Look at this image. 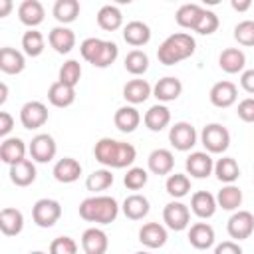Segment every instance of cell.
<instances>
[{"label": "cell", "instance_id": "43", "mask_svg": "<svg viewBox=\"0 0 254 254\" xmlns=\"http://www.w3.org/2000/svg\"><path fill=\"white\" fill-rule=\"evenodd\" d=\"M79 79H81V64H79L77 60H67V62H64V65L60 67V77H58V81L75 87V85L79 83Z\"/></svg>", "mask_w": 254, "mask_h": 254}, {"label": "cell", "instance_id": "5", "mask_svg": "<svg viewBox=\"0 0 254 254\" xmlns=\"http://www.w3.org/2000/svg\"><path fill=\"white\" fill-rule=\"evenodd\" d=\"M200 143L204 145L206 153H224L230 147V131L220 123H208L200 133Z\"/></svg>", "mask_w": 254, "mask_h": 254}, {"label": "cell", "instance_id": "49", "mask_svg": "<svg viewBox=\"0 0 254 254\" xmlns=\"http://www.w3.org/2000/svg\"><path fill=\"white\" fill-rule=\"evenodd\" d=\"M214 254H242V248L234 240H224L214 248Z\"/></svg>", "mask_w": 254, "mask_h": 254}, {"label": "cell", "instance_id": "42", "mask_svg": "<svg viewBox=\"0 0 254 254\" xmlns=\"http://www.w3.org/2000/svg\"><path fill=\"white\" fill-rule=\"evenodd\" d=\"M111 185H113V175L109 169H97L91 175H87V179H85V187L91 192H101V190L109 189Z\"/></svg>", "mask_w": 254, "mask_h": 254}, {"label": "cell", "instance_id": "27", "mask_svg": "<svg viewBox=\"0 0 254 254\" xmlns=\"http://www.w3.org/2000/svg\"><path fill=\"white\" fill-rule=\"evenodd\" d=\"M143 123L149 131H163L169 123H171V111L167 105L163 103H157V105H151L147 111H145V117H143Z\"/></svg>", "mask_w": 254, "mask_h": 254}, {"label": "cell", "instance_id": "21", "mask_svg": "<svg viewBox=\"0 0 254 254\" xmlns=\"http://www.w3.org/2000/svg\"><path fill=\"white\" fill-rule=\"evenodd\" d=\"M0 159L6 165H16L26 159V143L20 137H6L0 145Z\"/></svg>", "mask_w": 254, "mask_h": 254}, {"label": "cell", "instance_id": "46", "mask_svg": "<svg viewBox=\"0 0 254 254\" xmlns=\"http://www.w3.org/2000/svg\"><path fill=\"white\" fill-rule=\"evenodd\" d=\"M234 40L240 46L252 48L254 46V20H242L234 26Z\"/></svg>", "mask_w": 254, "mask_h": 254}, {"label": "cell", "instance_id": "41", "mask_svg": "<svg viewBox=\"0 0 254 254\" xmlns=\"http://www.w3.org/2000/svg\"><path fill=\"white\" fill-rule=\"evenodd\" d=\"M44 46H46V42H44L42 32H38V30L24 32V36H22V48H24V54L26 56L38 58L44 52Z\"/></svg>", "mask_w": 254, "mask_h": 254}, {"label": "cell", "instance_id": "50", "mask_svg": "<svg viewBox=\"0 0 254 254\" xmlns=\"http://www.w3.org/2000/svg\"><path fill=\"white\" fill-rule=\"evenodd\" d=\"M14 127V117L8 111H0V137H6Z\"/></svg>", "mask_w": 254, "mask_h": 254}, {"label": "cell", "instance_id": "2", "mask_svg": "<svg viewBox=\"0 0 254 254\" xmlns=\"http://www.w3.org/2000/svg\"><path fill=\"white\" fill-rule=\"evenodd\" d=\"M196 50V42L187 32H177L165 38V42L157 50V58L163 65H175L187 58H190Z\"/></svg>", "mask_w": 254, "mask_h": 254}, {"label": "cell", "instance_id": "1", "mask_svg": "<svg viewBox=\"0 0 254 254\" xmlns=\"http://www.w3.org/2000/svg\"><path fill=\"white\" fill-rule=\"evenodd\" d=\"M95 161L109 169H125L131 167L137 159V149L131 143L117 141L111 137H101L93 147Z\"/></svg>", "mask_w": 254, "mask_h": 254}, {"label": "cell", "instance_id": "38", "mask_svg": "<svg viewBox=\"0 0 254 254\" xmlns=\"http://www.w3.org/2000/svg\"><path fill=\"white\" fill-rule=\"evenodd\" d=\"M216 204L222 210H238L242 204V190L236 185H224L216 194Z\"/></svg>", "mask_w": 254, "mask_h": 254}, {"label": "cell", "instance_id": "7", "mask_svg": "<svg viewBox=\"0 0 254 254\" xmlns=\"http://www.w3.org/2000/svg\"><path fill=\"white\" fill-rule=\"evenodd\" d=\"M163 222L167 224V228L181 232L190 224V210L187 204H183L181 200H171L165 204L163 208Z\"/></svg>", "mask_w": 254, "mask_h": 254}, {"label": "cell", "instance_id": "39", "mask_svg": "<svg viewBox=\"0 0 254 254\" xmlns=\"http://www.w3.org/2000/svg\"><path fill=\"white\" fill-rule=\"evenodd\" d=\"M165 189L167 192L173 196V198H183L189 194L190 190V179L183 173H171L167 177V183H165Z\"/></svg>", "mask_w": 254, "mask_h": 254}, {"label": "cell", "instance_id": "55", "mask_svg": "<svg viewBox=\"0 0 254 254\" xmlns=\"http://www.w3.org/2000/svg\"><path fill=\"white\" fill-rule=\"evenodd\" d=\"M30 254H46V252H42V250H34V252H30Z\"/></svg>", "mask_w": 254, "mask_h": 254}, {"label": "cell", "instance_id": "44", "mask_svg": "<svg viewBox=\"0 0 254 254\" xmlns=\"http://www.w3.org/2000/svg\"><path fill=\"white\" fill-rule=\"evenodd\" d=\"M218 24H220L218 16H216L212 10H206V8H204L202 14H200V18H198V22H196L194 32L200 34V36H210V34H214V32L218 30Z\"/></svg>", "mask_w": 254, "mask_h": 254}, {"label": "cell", "instance_id": "9", "mask_svg": "<svg viewBox=\"0 0 254 254\" xmlns=\"http://www.w3.org/2000/svg\"><path fill=\"white\" fill-rule=\"evenodd\" d=\"M169 143L177 151H190L196 145V129L189 121H177L169 129Z\"/></svg>", "mask_w": 254, "mask_h": 254}, {"label": "cell", "instance_id": "19", "mask_svg": "<svg viewBox=\"0 0 254 254\" xmlns=\"http://www.w3.org/2000/svg\"><path fill=\"white\" fill-rule=\"evenodd\" d=\"M153 95V87L147 79H129L125 85H123V97L127 103L131 105H139L143 101H147L149 97Z\"/></svg>", "mask_w": 254, "mask_h": 254}, {"label": "cell", "instance_id": "23", "mask_svg": "<svg viewBox=\"0 0 254 254\" xmlns=\"http://www.w3.org/2000/svg\"><path fill=\"white\" fill-rule=\"evenodd\" d=\"M123 40L129 46H133V48H141V46L149 44V40H151V28L145 22H141V20H131L123 28Z\"/></svg>", "mask_w": 254, "mask_h": 254}, {"label": "cell", "instance_id": "14", "mask_svg": "<svg viewBox=\"0 0 254 254\" xmlns=\"http://www.w3.org/2000/svg\"><path fill=\"white\" fill-rule=\"evenodd\" d=\"M81 248L85 254H105L109 248V238L101 228L91 226L81 234Z\"/></svg>", "mask_w": 254, "mask_h": 254}, {"label": "cell", "instance_id": "4", "mask_svg": "<svg viewBox=\"0 0 254 254\" xmlns=\"http://www.w3.org/2000/svg\"><path fill=\"white\" fill-rule=\"evenodd\" d=\"M81 58L91 64L93 67H109L117 56H119V48L115 42L109 40H101V38H85L79 46Z\"/></svg>", "mask_w": 254, "mask_h": 254}, {"label": "cell", "instance_id": "20", "mask_svg": "<svg viewBox=\"0 0 254 254\" xmlns=\"http://www.w3.org/2000/svg\"><path fill=\"white\" fill-rule=\"evenodd\" d=\"M48 42L58 54H69L75 46V34L67 26H56L50 30Z\"/></svg>", "mask_w": 254, "mask_h": 254}, {"label": "cell", "instance_id": "16", "mask_svg": "<svg viewBox=\"0 0 254 254\" xmlns=\"http://www.w3.org/2000/svg\"><path fill=\"white\" fill-rule=\"evenodd\" d=\"M54 179L58 183H64V185H69V183H75L81 175V165L77 159L73 157H64L60 159L56 165H54V171H52Z\"/></svg>", "mask_w": 254, "mask_h": 254}, {"label": "cell", "instance_id": "56", "mask_svg": "<svg viewBox=\"0 0 254 254\" xmlns=\"http://www.w3.org/2000/svg\"><path fill=\"white\" fill-rule=\"evenodd\" d=\"M135 254H151V252H135Z\"/></svg>", "mask_w": 254, "mask_h": 254}, {"label": "cell", "instance_id": "54", "mask_svg": "<svg viewBox=\"0 0 254 254\" xmlns=\"http://www.w3.org/2000/svg\"><path fill=\"white\" fill-rule=\"evenodd\" d=\"M8 99V85L6 83H0V105H4Z\"/></svg>", "mask_w": 254, "mask_h": 254}, {"label": "cell", "instance_id": "8", "mask_svg": "<svg viewBox=\"0 0 254 254\" xmlns=\"http://www.w3.org/2000/svg\"><path fill=\"white\" fill-rule=\"evenodd\" d=\"M28 151H30L32 161L50 163L58 153V145H56V141L50 133H38L36 137H32V141L28 145Z\"/></svg>", "mask_w": 254, "mask_h": 254}, {"label": "cell", "instance_id": "32", "mask_svg": "<svg viewBox=\"0 0 254 254\" xmlns=\"http://www.w3.org/2000/svg\"><path fill=\"white\" fill-rule=\"evenodd\" d=\"M48 101L54 107H69L75 101V87L65 85L62 81H54L48 89Z\"/></svg>", "mask_w": 254, "mask_h": 254}, {"label": "cell", "instance_id": "17", "mask_svg": "<svg viewBox=\"0 0 254 254\" xmlns=\"http://www.w3.org/2000/svg\"><path fill=\"white\" fill-rule=\"evenodd\" d=\"M44 16H46V10H44L42 2H38V0H24L18 6V18L30 30H34L36 26H40L44 22Z\"/></svg>", "mask_w": 254, "mask_h": 254}, {"label": "cell", "instance_id": "13", "mask_svg": "<svg viewBox=\"0 0 254 254\" xmlns=\"http://www.w3.org/2000/svg\"><path fill=\"white\" fill-rule=\"evenodd\" d=\"M208 97H210V103H212L214 107L226 109V107H230V105L236 103L238 89H236V85H234L232 81H226V79H224V81H216V83L210 87Z\"/></svg>", "mask_w": 254, "mask_h": 254}, {"label": "cell", "instance_id": "37", "mask_svg": "<svg viewBox=\"0 0 254 254\" xmlns=\"http://www.w3.org/2000/svg\"><path fill=\"white\" fill-rule=\"evenodd\" d=\"M214 175L224 185H234V181L240 177V167L232 157H222L214 163Z\"/></svg>", "mask_w": 254, "mask_h": 254}, {"label": "cell", "instance_id": "3", "mask_svg": "<svg viewBox=\"0 0 254 254\" xmlns=\"http://www.w3.org/2000/svg\"><path fill=\"white\" fill-rule=\"evenodd\" d=\"M119 214V204L113 196L95 194L79 202V216L95 224H111Z\"/></svg>", "mask_w": 254, "mask_h": 254}, {"label": "cell", "instance_id": "12", "mask_svg": "<svg viewBox=\"0 0 254 254\" xmlns=\"http://www.w3.org/2000/svg\"><path fill=\"white\" fill-rule=\"evenodd\" d=\"M185 169L194 179H206L214 171V163H212L210 153H206V151H194V153H190L187 157Z\"/></svg>", "mask_w": 254, "mask_h": 254}, {"label": "cell", "instance_id": "33", "mask_svg": "<svg viewBox=\"0 0 254 254\" xmlns=\"http://www.w3.org/2000/svg\"><path fill=\"white\" fill-rule=\"evenodd\" d=\"M10 181L16 187H30L36 181V165L30 159H24L10 167Z\"/></svg>", "mask_w": 254, "mask_h": 254}, {"label": "cell", "instance_id": "53", "mask_svg": "<svg viewBox=\"0 0 254 254\" xmlns=\"http://www.w3.org/2000/svg\"><path fill=\"white\" fill-rule=\"evenodd\" d=\"M12 10V0H0V18H6Z\"/></svg>", "mask_w": 254, "mask_h": 254}, {"label": "cell", "instance_id": "48", "mask_svg": "<svg viewBox=\"0 0 254 254\" xmlns=\"http://www.w3.org/2000/svg\"><path fill=\"white\" fill-rule=\"evenodd\" d=\"M238 117L244 121V123H254V97H246L238 103V109H236Z\"/></svg>", "mask_w": 254, "mask_h": 254}, {"label": "cell", "instance_id": "36", "mask_svg": "<svg viewBox=\"0 0 254 254\" xmlns=\"http://www.w3.org/2000/svg\"><path fill=\"white\" fill-rule=\"evenodd\" d=\"M202 6L200 4H194V2H189V4H183L179 6L177 14H175V20L181 28H187V30H194L196 28V22L202 14Z\"/></svg>", "mask_w": 254, "mask_h": 254}, {"label": "cell", "instance_id": "28", "mask_svg": "<svg viewBox=\"0 0 254 254\" xmlns=\"http://www.w3.org/2000/svg\"><path fill=\"white\" fill-rule=\"evenodd\" d=\"M24 228V214L14 208L6 206L0 210V230L4 236H18Z\"/></svg>", "mask_w": 254, "mask_h": 254}, {"label": "cell", "instance_id": "26", "mask_svg": "<svg viewBox=\"0 0 254 254\" xmlns=\"http://www.w3.org/2000/svg\"><path fill=\"white\" fill-rule=\"evenodd\" d=\"M113 123L121 133H133L141 123V113L137 111L135 105H123L115 111Z\"/></svg>", "mask_w": 254, "mask_h": 254}, {"label": "cell", "instance_id": "6", "mask_svg": "<svg viewBox=\"0 0 254 254\" xmlns=\"http://www.w3.org/2000/svg\"><path fill=\"white\" fill-rule=\"evenodd\" d=\"M62 216V204L54 198H40L32 206V218L40 228H52Z\"/></svg>", "mask_w": 254, "mask_h": 254}, {"label": "cell", "instance_id": "34", "mask_svg": "<svg viewBox=\"0 0 254 254\" xmlns=\"http://www.w3.org/2000/svg\"><path fill=\"white\" fill-rule=\"evenodd\" d=\"M121 24H123V14H121V10L117 6L105 4V6L99 8V12H97V26L101 30L115 32V30L121 28Z\"/></svg>", "mask_w": 254, "mask_h": 254}, {"label": "cell", "instance_id": "52", "mask_svg": "<svg viewBox=\"0 0 254 254\" xmlns=\"http://www.w3.org/2000/svg\"><path fill=\"white\" fill-rule=\"evenodd\" d=\"M230 6H232V10H236V12H246V10L252 6V2H250V0H232Z\"/></svg>", "mask_w": 254, "mask_h": 254}, {"label": "cell", "instance_id": "40", "mask_svg": "<svg viewBox=\"0 0 254 254\" xmlns=\"http://www.w3.org/2000/svg\"><path fill=\"white\" fill-rule=\"evenodd\" d=\"M125 69L131 75H143L149 69V56L143 50H131L125 56Z\"/></svg>", "mask_w": 254, "mask_h": 254}, {"label": "cell", "instance_id": "31", "mask_svg": "<svg viewBox=\"0 0 254 254\" xmlns=\"http://www.w3.org/2000/svg\"><path fill=\"white\" fill-rule=\"evenodd\" d=\"M218 65L226 73H238L246 65V56L240 48H226L218 56Z\"/></svg>", "mask_w": 254, "mask_h": 254}, {"label": "cell", "instance_id": "22", "mask_svg": "<svg viewBox=\"0 0 254 254\" xmlns=\"http://www.w3.org/2000/svg\"><path fill=\"white\" fill-rule=\"evenodd\" d=\"M147 167L153 175H171L175 167V155L169 149H155L149 153Z\"/></svg>", "mask_w": 254, "mask_h": 254}, {"label": "cell", "instance_id": "29", "mask_svg": "<svg viewBox=\"0 0 254 254\" xmlns=\"http://www.w3.org/2000/svg\"><path fill=\"white\" fill-rule=\"evenodd\" d=\"M214 228L208 222H194L189 230V242L196 250H206L214 244Z\"/></svg>", "mask_w": 254, "mask_h": 254}, {"label": "cell", "instance_id": "25", "mask_svg": "<svg viewBox=\"0 0 254 254\" xmlns=\"http://www.w3.org/2000/svg\"><path fill=\"white\" fill-rule=\"evenodd\" d=\"M24 67H26V58H24L22 52H18V50H14L10 46L0 50V69L4 73L18 75V73L24 71Z\"/></svg>", "mask_w": 254, "mask_h": 254}, {"label": "cell", "instance_id": "35", "mask_svg": "<svg viewBox=\"0 0 254 254\" xmlns=\"http://www.w3.org/2000/svg\"><path fill=\"white\" fill-rule=\"evenodd\" d=\"M52 14L62 26L71 24L79 16V2L77 0H56V4L52 8Z\"/></svg>", "mask_w": 254, "mask_h": 254}, {"label": "cell", "instance_id": "11", "mask_svg": "<svg viewBox=\"0 0 254 254\" xmlns=\"http://www.w3.org/2000/svg\"><path fill=\"white\" fill-rule=\"evenodd\" d=\"M48 121V107L42 101H26L20 109V123L26 129H40Z\"/></svg>", "mask_w": 254, "mask_h": 254}, {"label": "cell", "instance_id": "10", "mask_svg": "<svg viewBox=\"0 0 254 254\" xmlns=\"http://www.w3.org/2000/svg\"><path fill=\"white\" fill-rule=\"evenodd\" d=\"M228 236L234 240H246L254 232V214L250 210H236L226 222Z\"/></svg>", "mask_w": 254, "mask_h": 254}, {"label": "cell", "instance_id": "47", "mask_svg": "<svg viewBox=\"0 0 254 254\" xmlns=\"http://www.w3.org/2000/svg\"><path fill=\"white\" fill-rule=\"evenodd\" d=\"M50 254H77V244L71 236H58L50 244Z\"/></svg>", "mask_w": 254, "mask_h": 254}, {"label": "cell", "instance_id": "15", "mask_svg": "<svg viewBox=\"0 0 254 254\" xmlns=\"http://www.w3.org/2000/svg\"><path fill=\"white\" fill-rule=\"evenodd\" d=\"M167 228L159 222H147L139 228V242L147 248H161L167 244Z\"/></svg>", "mask_w": 254, "mask_h": 254}, {"label": "cell", "instance_id": "51", "mask_svg": "<svg viewBox=\"0 0 254 254\" xmlns=\"http://www.w3.org/2000/svg\"><path fill=\"white\" fill-rule=\"evenodd\" d=\"M240 85H242V89H244L246 93H252V95H254V69L242 71V75H240Z\"/></svg>", "mask_w": 254, "mask_h": 254}, {"label": "cell", "instance_id": "30", "mask_svg": "<svg viewBox=\"0 0 254 254\" xmlns=\"http://www.w3.org/2000/svg\"><path fill=\"white\" fill-rule=\"evenodd\" d=\"M121 208H123V214H125L129 220H141V218H145V216L149 214L151 204H149L147 196L135 192V194H129V196L123 200Z\"/></svg>", "mask_w": 254, "mask_h": 254}, {"label": "cell", "instance_id": "18", "mask_svg": "<svg viewBox=\"0 0 254 254\" xmlns=\"http://www.w3.org/2000/svg\"><path fill=\"white\" fill-rule=\"evenodd\" d=\"M181 93H183V83H181V79L175 77V75L161 77V79L155 83V87H153V95H155L161 103L175 101Z\"/></svg>", "mask_w": 254, "mask_h": 254}, {"label": "cell", "instance_id": "45", "mask_svg": "<svg viewBox=\"0 0 254 254\" xmlns=\"http://www.w3.org/2000/svg\"><path fill=\"white\" fill-rule=\"evenodd\" d=\"M147 181H149V175H147V171H145L143 167H131V169H127V173H125V177H123V185H125L129 190H139V189H143V187L147 185Z\"/></svg>", "mask_w": 254, "mask_h": 254}, {"label": "cell", "instance_id": "24", "mask_svg": "<svg viewBox=\"0 0 254 254\" xmlns=\"http://www.w3.org/2000/svg\"><path fill=\"white\" fill-rule=\"evenodd\" d=\"M218 204H216V196L210 194L208 190H196L190 196V210L198 216V218H210L214 216Z\"/></svg>", "mask_w": 254, "mask_h": 254}]
</instances>
